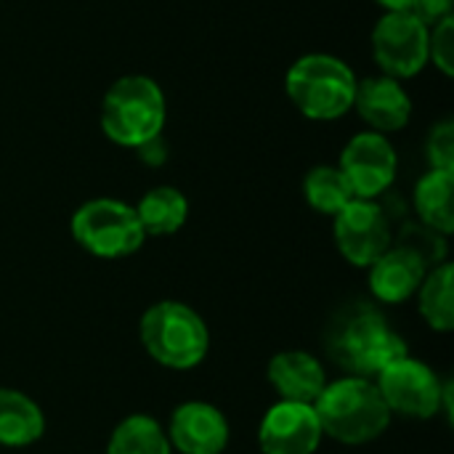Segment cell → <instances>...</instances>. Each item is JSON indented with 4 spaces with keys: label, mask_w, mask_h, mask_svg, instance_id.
Wrapping results in <instances>:
<instances>
[{
    "label": "cell",
    "mask_w": 454,
    "mask_h": 454,
    "mask_svg": "<svg viewBox=\"0 0 454 454\" xmlns=\"http://www.w3.org/2000/svg\"><path fill=\"white\" fill-rule=\"evenodd\" d=\"M327 351L338 367L375 380L388 364L407 356V343L378 309L354 303L333 319L327 330Z\"/></svg>",
    "instance_id": "obj_1"
},
{
    "label": "cell",
    "mask_w": 454,
    "mask_h": 454,
    "mask_svg": "<svg viewBox=\"0 0 454 454\" xmlns=\"http://www.w3.org/2000/svg\"><path fill=\"white\" fill-rule=\"evenodd\" d=\"M322 434L340 444H370L391 423V410L386 407L375 380L348 375L327 383L314 402Z\"/></svg>",
    "instance_id": "obj_2"
},
{
    "label": "cell",
    "mask_w": 454,
    "mask_h": 454,
    "mask_svg": "<svg viewBox=\"0 0 454 454\" xmlns=\"http://www.w3.org/2000/svg\"><path fill=\"white\" fill-rule=\"evenodd\" d=\"M168 117L165 93L146 74H125L109 85L101 101V128L117 146L138 149L162 136Z\"/></svg>",
    "instance_id": "obj_3"
},
{
    "label": "cell",
    "mask_w": 454,
    "mask_h": 454,
    "mask_svg": "<svg viewBox=\"0 0 454 454\" xmlns=\"http://www.w3.org/2000/svg\"><path fill=\"white\" fill-rule=\"evenodd\" d=\"M285 90L303 117L330 122L354 109L356 74L333 53H306L287 69Z\"/></svg>",
    "instance_id": "obj_4"
},
{
    "label": "cell",
    "mask_w": 454,
    "mask_h": 454,
    "mask_svg": "<svg viewBox=\"0 0 454 454\" xmlns=\"http://www.w3.org/2000/svg\"><path fill=\"white\" fill-rule=\"evenodd\" d=\"M141 343L146 354L168 370H192L202 364L210 348L205 319L178 301H160L141 317Z\"/></svg>",
    "instance_id": "obj_5"
},
{
    "label": "cell",
    "mask_w": 454,
    "mask_h": 454,
    "mask_svg": "<svg viewBox=\"0 0 454 454\" xmlns=\"http://www.w3.org/2000/svg\"><path fill=\"white\" fill-rule=\"evenodd\" d=\"M72 237L90 255L109 261L133 255L146 239L136 207L112 197H98L80 205L72 215Z\"/></svg>",
    "instance_id": "obj_6"
},
{
    "label": "cell",
    "mask_w": 454,
    "mask_h": 454,
    "mask_svg": "<svg viewBox=\"0 0 454 454\" xmlns=\"http://www.w3.org/2000/svg\"><path fill=\"white\" fill-rule=\"evenodd\" d=\"M375 386L391 410V415L412 418V420H431L450 410V391L452 386H442L439 375L420 359L402 356L399 362L388 364L378 378Z\"/></svg>",
    "instance_id": "obj_7"
},
{
    "label": "cell",
    "mask_w": 454,
    "mask_h": 454,
    "mask_svg": "<svg viewBox=\"0 0 454 454\" xmlns=\"http://www.w3.org/2000/svg\"><path fill=\"white\" fill-rule=\"evenodd\" d=\"M428 37L431 27L412 11L383 13L372 29V56L380 72L394 80L420 74L428 64Z\"/></svg>",
    "instance_id": "obj_8"
},
{
    "label": "cell",
    "mask_w": 454,
    "mask_h": 454,
    "mask_svg": "<svg viewBox=\"0 0 454 454\" xmlns=\"http://www.w3.org/2000/svg\"><path fill=\"white\" fill-rule=\"evenodd\" d=\"M338 168L356 200H378L396 181L399 157L388 136L364 130L343 146Z\"/></svg>",
    "instance_id": "obj_9"
},
{
    "label": "cell",
    "mask_w": 454,
    "mask_h": 454,
    "mask_svg": "<svg viewBox=\"0 0 454 454\" xmlns=\"http://www.w3.org/2000/svg\"><path fill=\"white\" fill-rule=\"evenodd\" d=\"M335 245L359 269H370L391 247V223L375 200H351L335 215Z\"/></svg>",
    "instance_id": "obj_10"
},
{
    "label": "cell",
    "mask_w": 454,
    "mask_h": 454,
    "mask_svg": "<svg viewBox=\"0 0 454 454\" xmlns=\"http://www.w3.org/2000/svg\"><path fill=\"white\" fill-rule=\"evenodd\" d=\"M322 426L314 404L279 402L274 404L258 428V444L263 454H314L322 444Z\"/></svg>",
    "instance_id": "obj_11"
},
{
    "label": "cell",
    "mask_w": 454,
    "mask_h": 454,
    "mask_svg": "<svg viewBox=\"0 0 454 454\" xmlns=\"http://www.w3.org/2000/svg\"><path fill=\"white\" fill-rule=\"evenodd\" d=\"M165 434L181 454H221L229 444V420L207 402H186L173 410Z\"/></svg>",
    "instance_id": "obj_12"
},
{
    "label": "cell",
    "mask_w": 454,
    "mask_h": 454,
    "mask_svg": "<svg viewBox=\"0 0 454 454\" xmlns=\"http://www.w3.org/2000/svg\"><path fill=\"white\" fill-rule=\"evenodd\" d=\"M354 109L375 133H396L412 117V98L404 85L388 74L356 80Z\"/></svg>",
    "instance_id": "obj_13"
},
{
    "label": "cell",
    "mask_w": 454,
    "mask_h": 454,
    "mask_svg": "<svg viewBox=\"0 0 454 454\" xmlns=\"http://www.w3.org/2000/svg\"><path fill=\"white\" fill-rule=\"evenodd\" d=\"M426 274L428 266L420 255L402 245H391L370 266V290L380 303H404L420 290Z\"/></svg>",
    "instance_id": "obj_14"
},
{
    "label": "cell",
    "mask_w": 454,
    "mask_h": 454,
    "mask_svg": "<svg viewBox=\"0 0 454 454\" xmlns=\"http://www.w3.org/2000/svg\"><path fill=\"white\" fill-rule=\"evenodd\" d=\"M269 383L279 394V402L314 404L327 386L325 367L306 351H282L269 362Z\"/></svg>",
    "instance_id": "obj_15"
},
{
    "label": "cell",
    "mask_w": 454,
    "mask_h": 454,
    "mask_svg": "<svg viewBox=\"0 0 454 454\" xmlns=\"http://www.w3.org/2000/svg\"><path fill=\"white\" fill-rule=\"evenodd\" d=\"M45 431L43 410L13 388H0V447H29Z\"/></svg>",
    "instance_id": "obj_16"
},
{
    "label": "cell",
    "mask_w": 454,
    "mask_h": 454,
    "mask_svg": "<svg viewBox=\"0 0 454 454\" xmlns=\"http://www.w3.org/2000/svg\"><path fill=\"white\" fill-rule=\"evenodd\" d=\"M454 173L428 170L415 186V210L423 226L439 231L442 237L454 231Z\"/></svg>",
    "instance_id": "obj_17"
},
{
    "label": "cell",
    "mask_w": 454,
    "mask_h": 454,
    "mask_svg": "<svg viewBox=\"0 0 454 454\" xmlns=\"http://www.w3.org/2000/svg\"><path fill=\"white\" fill-rule=\"evenodd\" d=\"M136 215L146 237H168L186 223L189 202L176 186H154L136 205Z\"/></svg>",
    "instance_id": "obj_18"
},
{
    "label": "cell",
    "mask_w": 454,
    "mask_h": 454,
    "mask_svg": "<svg viewBox=\"0 0 454 454\" xmlns=\"http://www.w3.org/2000/svg\"><path fill=\"white\" fill-rule=\"evenodd\" d=\"M420 314L428 322L431 330L436 333H452L454 330V266L452 263H439L434 266L420 290Z\"/></svg>",
    "instance_id": "obj_19"
},
{
    "label": "cell",
    "mask_w": 454,
    "mask_h": 454,
    "mask_svg": "<svg viewBox=\"0 0 454 454\" xmlns=\"http://www.w3.org/2000/svg\"><path fill=\"white\" fill-rule=\"evenodd\" d=\"M173 447L162 426L149 415L125 418L109 436L106 454H170Z\"/></svg>",
    "instance_id": "obj_20"
},
{
    "label": "cell",
    "mask_w": 454,
    "mask_h": 454,
    "mask_svg": "<svg viewBox=\"0 0 454 454\" xmlns=\"http://www.w3.org/2000/svg\"><path fill=\"white\" fill-rule=\"evenodd\" d=\"M303 194H306V202L322 213V215H338L354 197L346 176L340 173L338 165H317L306 173L303 178Z\"/></svg>",
    "instance_id": "obj_21"
},
{
    "label": "cell",
    "mask_w": 454,
    "mask_h": 454,
    "mask_svg": "<svg viewBox=\"0 0 454 454\" xmlns=\"http://www.w3.org/2000/svg\"><path fill=\"white\" fill-rule=\"evenodd\" d=\"M402 247L412 250L415 255H420L426 261V266H439L444 263V255H447V245H444V237L423 223H415V226H404L399 242Z\"/></svg>",
    "instance_id": "obj_22"
},
{
    "label": "cell",
    "mask_w": 454,
    "mask_h": 454,
    "mask_svg": "<svg viewBox=\"0 0 454 454\" xmlns=\"http://www.w3.org/2000/svg\"><path fill=\"white\" fill-rule=\"evenodd\" d=\"M426 157L431 170H450L454 173V122L442 120L434 125L426 141Z\"/></svg>",
    "instance_id": "obj_23"
},
{
    "label": "cell",
    "mask_w": 454,
    "mask_h": 454,
    "mask_svg": "<svg viewBox=\"0 0 454 454\" xmlns=\"http://www.w3.org/2000/svg\"><path fill=\"white\" fill-rule=\"evenodd\" d=\"M428 61H434V67H439V72L444 77L454 74V16L439 21L436 27H431Z\"/></svg>",
    "instance_id": "obj_24"
},
{
    "label": "cell",
    "mask_w": 454,
    "mask_h": 454,
    "mask_svg": "<svg viewBox=\"0 0 454 454\" xmlns=\"http://www.w3.org/2000/svg\"><path fill=\"white\" fill-rule=\"evenodd\" d=\"M454 0H418L412 13L426 24V27H436L439 21L454 16Z\"/></svg>",
    "instance_id": "obj_25"
},
{
    "label": "cell",
    "mask_w": 454,
    "mask_h": 454,
    "mask_svg": "<svg viewBox=\"0 0 454 454\" xmlns=\"http://www.w3.org/2000/svg\"><path fill=\"white\" fill-rule=\"evenodd\" d=\"M136 152H138V154H141V160H144V162H149V165H162V162H165V157H168V149H165L162 136H157V138L146 141V144H144V146H138Z\"/></svg>",
    "instance_id": "obj_26"
},
{
    "label": "cell",
    "mask_w": 454,
    "mask_h": 454,
    "mask_svg": "<svg viewBox=\"0 0 454 454\" xmlns=\"http://www.w3.org/2000/svg\"><path fill=\"white\" fill-rule=\"evenodd\" d=\"M418 0H378V5L386 8V13H396V11H412Z\"/></svg>",
    "instance_id": "obj_27"
}]
</instances>
